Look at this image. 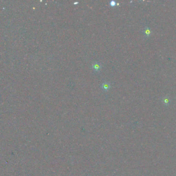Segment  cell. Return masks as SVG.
Listing matches in <instances>:
<instances>
[{"instance_id":"1","label":"cell","mask_w":176,"mask_h":176,"mask_svg":"<svg viewBox=\"0 0 176 176\" xmlns=\"http://www.w3.org/2000/svg\"><path fill=\"white\" fill-rule=\"evenodd\" d=\"M92 68L96 72H98L101 69L102 66H101L100 64L98 62H94L92 65Z\"/></svg>"},{"instance_id":"2","label":"cell","mask_w":176,"mask_h":176,"mask_svg":"<svg viewBox=\"0 0 176 176\" xmlns=\"http://www.w3.org/2000/svg\"><path fill=\"white\" fill-rule=\"evenodd\" d=\"M102 88L103 91L105 92H108L110 90L111 88L110 84L108 82H104L102 84Z\"/></svg>"},{"instance_id":"3","label":"cell","mask_w":176,"mask_h":176,"mask_svg":"<svg viewBox=\"0 0 176 176\" xmlns=\"http://www.w3.org/2000/svg\"><path fill=\"white\" fill-rule=\"evenodd\" d=\"M144 34L147 36H149L150 35L151 32H150V29L148 27H146L145 28V29H144Z\"/></svg>"},{"instance_id":"4","label":"cell","mask_w":176,"mask_h":176,"mask_svg":"<svg viewBox=\"0 0 176 176\" xmlns=\"http://www.w3.org/2000/svg\"><path fill=\"white\" fill-rule=\"evenodd\" d=\"M110 5L112 7H114L116 5V3L115 1H111L110 2Z\"/></svg>"},{"instance_id":"5","label":"cell","mask_w":176,"mask_h":176,"mask_svg":"<svg viewBox=\"0 0 176 176\" xmlns=\"http://www.w3.org/2000/svg\"><path fill=\"white\" fill-rule=\"evenodd\" d=\"M78 2H76V3H74V4L75 5V4H78Z\"/></svg>"}]
</instances>
